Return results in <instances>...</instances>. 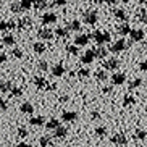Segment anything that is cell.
Instances as JSON below:
<instances>
[{
  "label": "cell",
  "mask_w": 147,
  "mask_h": 147,
  "mask_svg": "<svg viewBox=\"0 0 147 147\" xmlns=\"http://www.w3.org/2000/svg\"><path fill=\"white\" fill-rule=\"evenodd\" d=\"M92 37H94V40L97 44H100V45H104V44L110 42V34H108V32H100V31H95L94 34H92Z\"/></svg>",
  "instance_id": "6da1fadb"
},
{
  "label": "cell",
  "mask_w": 147,
  "mask_h": 147,
  "mask_svg": "<svg viewBox=\"0 0 147 147\" xmlns=\"http://www.w3.org/2000/svg\"><path fill=\"white\" fill-rule=\"evenodd\" d=\"M110 142L115 144V146H125V144L128 142V139H126V136L123 133H117L110 138Z\"/></svg>",
  "instance_id": "7a4b0ae2"
},
{
  "label": "cell",
  "mask_w": 147,
  "mask_h": 147,
  "mask_svg": "<svg viewBox=\"0 0 147 147\" xmlns=\"http://www.w3.org/2000/svg\"><path fill=\"white\" fill-rule=\"evenodd\" d=\"M61 120L65 121V123H73V121L78 120V113L73 112V110H68V112L65 110V112L61 113Z\"/></svg>",
  "instance_id": "3957f363"
},
{
  "label": "cell",
  "mask_w": 147,
  "mask_h": 147,
  "mask_svg": "<svg viewBox=\"0 0 147 147\" xmlns=\"http://www.w3.org/2000/svg\"><path fill=\"white\" fill-rule=\"evenodd\" d=\"M126 42L123 39H118L117 42L113 44L112 47H110V52H113V53H120V52H123V50H126Z\"/></svg>",
  "instance_id": "277c9868"
},
{
  "label": "cell",
  "mask_w": 147,
  "mask_h": 147,
  "mask_svg": "<svg viewBox=\"0 0 147 147\" xmlns=\"http://www.w3.org/2000/svg\"><path fill=\"white\" fill-rule=\"evenodd\" d=\"M110 79H112V82L115 86H121V84L126 81V76H125V73H113Z\"/></svg>",
  "instance_id": "5b68a950"
},
{
  "label": "cell",
  "mask_w": 147,
  "mask_h": 147,
  "mask_svg": "<svg viewBox=\"0 0 147 147\" xmlns=\"http://www.w3.org/2000/svg\"><path fill=\"white\" fill-rule=\"evenodd\" d=\"M60 120H57V118H50V120L45 123V129H49V131H55V129H58L60 128Z\"/></svg>",
  "instance_id": "8992f818"
},
{
  "label": "cell",
  "mask_w": 147,
  "mask_h": 147,
  "mask_svg": "<svg viewBox=\"0 0 147 147\" xmlns=\"http://www.w3.org/2000/svg\"><path fill=\"white\" fill-rule=\"evenodd\" d=\"M20 112H21L23 115H32V113H34V107H32V104H29V102H23V104L20 105Z\"/></svg>",
  "instance_id": "52a82bcc"
},
{
  "label": "cell",
  "mask_w": 147,
  "mask_h": 147,
  "mask_svg": "<svg viewBox=\"0 0 147 147\" xmlns=\"http://www.w3.org/2000/svg\"><path fill=\"white\" fill-rule=\"evenodd\" d=\"M120 66V61L117 58H108L104 61V69H117Z\"/></svg>",
  "instance_id": "ba28073f"
},
{
  "label": "cell",
  "mask_w": 147,
  "mask_h": 147,
  "mask_svg": "<svg viewBox=\"0 0 147 147\" xmlns=\"http://www.w3.org/2000/svg\"><path fill=\"white\" fill-rule=\"evenodd\" d=\"M131 39H133V42H139V40L144 39V31L142 29H131Z\"/></svg>",
  "instance_id": "9c48e42d"
},
{
  "label": "cell",
  "mask_w": 147,
  "mask_h": 147,
  "mask_svg": "<svg viewBox=\"0 0 147 147\" xmlns=\"http://www.w3.org/2000/svg\"><path fill=\"white\" fill-rule=\"evenodd\" d=\"M94 58H95V52L94 50H87V52L81 57V61L84 63V65H89V63H92Z\"/></svg>",
  "instance_id": "30bf717a"
},
{
  "label": "cell",
  "mask_w": 147,
  "mask_h": 147,
  "mask_svg": "<svg viewBox=\"0 0 147 147\" xmlns=\"http://www.w3.org/2000/svg\"><path fill=\"white\" fill-rule=\"evenodd\" d=\"M65 66L61 65V63H58V65H53V68H52V74L55 76V78H61L63 74H65Z\"/></svg>",
  "instance_id": "8fae6325"
},
{
  "label": "cell",
  "mask_w": 147,
  "mask_h": 147,
  "mask_svg": "<svg viewBox=\"0 0 147 147\" xmlns=\"http://www.w3.org/2000/svg\"><path fill=\"white\" fill-rule=\"evenodd\" d=\"M66 136H68V129H66L65 126H60L58 129L53 131V138L55 139H63V138H66Z\"/></svg>",
  "instance_id": "7c38bea8"
},
{
  "label": "cell",
  "mask_w": 147,
  "mask_h": 147,
  "mask_svg": "<svg viewBox=\"0 0 147 147\" xmlns=\"http://www.w3.org/2000/svg\"><path fill=\"white\" fill-rule=\"evenodd\" d=\"M136 104V97L131 94H126L125 97H123V107H133V105Z\"/></svg>",
  "instance_id": "4fadbf2b"
},
{
  "label": "cell",
  "mask_w": 147,
  "mask_h": 147,
  "mask_svg": "<svg viewBox=\"0 0 147 147\" xmlns=\"http://www.w3.org/2000/svg\"><path fill=\"white\" fill-rule=\"evenodd\" d=\"M29 125L31 126H42V125H45V118L44 117H31V120H29Z\"/></svg>",
  "instance_id": "5bb4252c"
},
{
  "label": "cell",
  "mask_w": 147,
  "mask_h": 147,
  "mask_svg": "<svg viewBox=\"0 0 147 147\" xmlns=\"http://www.w3.org/2000/svg\"><path fill=\"white\" fill-rule=\"evenodd\" d=\"M84 21H86L87 24H94V23L97 21L95 11H87V13H84Z\"/></svg>",
  "instance_id": "9a60e30c"
},
{
  "label": "cell",
  "mask_w": 147,
  "mask_h": 147,
  "mask_svg": "<svg viewBox=\"0 0 147 147\" xmlns=\"http://www.w3.org/2000/svg\"><path fill=\"white\" fill-rule=\"evenodd\" d=\"M87 42H89V37L84 36V34L76 36V39H74V44H76V45H86Z\"/></svg>",
  "instance_id": "2e32d148"
},
{
  "label": "cell",
  "mask_w": 147,
  "mask_h": 147,
  "mask_svg": "<svg viewBox=\"0 0 147 147\" xmlns=\"http://www.w3.org/2000/svg\"><path fill=\"white\" fill-rule=\"evenodd\" d=\"M11 91V82L8 81H0V94H5V92Z\"/></svg>",
  "instance_id": "e0dca14e"
},
{
  "label": "cell",
  "mask_w": 147,
  "mask_h": 147,
  "mask_svg": "<svg viewBox=\"0 0 147 147\" xmlns=\"http://www.w3.org/2000/svg\"><path fill=\"white\" fill-rule=\"evenodd\" d=\"M37 34H39V37H40V39H52L53 32H52L50 29H40L39 32H37Z\"/></svg>",
  "instance_id": "ac0fdd59"
},
{
  "label": "cell",
  "mask_w": 147,
  "mask_h": 147,
  "mask_svg": "<svg viewBox=\"0 0 147 147\" xmlns=\"http://www.w3.org/2000/svg\"><path fill=\"white\" fill-rule=\"evenodd\" d=\"M34 84L36 87H39V89H44V87H47V81H45V78H34Z\"/></svg>",
  "instance_id": "d6986e66"
},
{
  "label": "cell",
  "mask_w": 147,
  "mask_h": 147,
  "mask_svg": "<svg viewBox=\"0 0 147 147\" xmlns=\"http://www.w3.org/2000/svg\"><path fill=\"white\" fill-rule=\"evenodd\" d=\"M52 144V139L49 138V136H40V139H39V146L40 147H49Z\"/></svg>",
  "instance_id": "ffe728a7"
},
{
  "label": "cell",
  "mask_w": 147,
  "mask_h": 147,
  "mask_svg": "<svg viewBox=\"0 0 147 147\" xmlns=\"http://www.w3.org/2000/svg\"><path fill=\"white\" fill-rule=\"evenodd\" d=\"M134 138L139 139V141H146V139H147V131H144V129H136V133H134Z\"/></svg>",
  "instance_id": "44dd1931"
},
{
  "label": "cell",
  "mask_w": 147,
  "mask_h": 147,
  "mask_svg": "<svg viewBox=\"0 0 147 147\" xmlns=\"http://www.w3.org/2000/svg\"><path fill=\"white\" fill-rule=\"evenodd\" d=\"M32 49H34L36 53H44L45 52V45H44L42 42H36L34 45H32Z\"/></svg>",
  "instance_id": "7402d4cb"
},
{
  "label": "cell",
  "mask_w": 147,
  "mask_h": 147,
  "mask_svg": "<svg viewBox=\"0 0 147 147\" xmlns=\"http://www.w3.org/2000/svg\"><path fill=\"white\" fill-rule=\"evenodd\" d=\"M95 134H97L99 138H105V136H107V128H105V126H97V128H95Z\"/></svg>",
  "instance_id": "603a6c76"
},
{
  "label": "cell",
  "mask_w": 147,
  "mask_h": 147,
  "mask_svg": "<svg viewBox=\"0 0 147 147\" xmlns=\"http://www.w3.org/2000/svg\"><path fill=\"white\" fill-rule=\"evenodd\" d=\"M95 78L99 79V81H107L108 76H107V73H105V69H99V71L95 73Z\"/></svg>",
  "instance_id": "cb8c5ba5"
},
{
  "label": "cell",
  "mask_w": 147,
  "mask_h": 147,
  "mask_svg": "<svg viewBox=\"0 0 147 147\" xmlns=\"http://www.w3.org/2000/svg\"><path fill=\"white\" fill-rule=\"evenodd\" d=\"M94 52H95V57H97V58H105V57H107V50H105L104 47H99L97 50H94Z\"/></svg>",
  "instance_id": "d4e9b609"
},
{
  "label": "cell",
  "mask_w": 147,
  "mask_h": 147,
  "mask_svg": "<svg viewBox=\"0 0 147 147\" xmlns=\"http://www.w3.org/2000/svg\"><path fill=\"white\" fill-rule=\"evenodd\" d=\"M20 95H23V89L20 86H15L11 87V97H20Z\"/></svg>",
  "instance_id": "484cf974"
},
{
  "label": "cell",
  "mask_w": 147,
  "mask_h": 147,
  "mask_svg": "<svg viewBox=\"0 0 147 147\" xmlns=\"http://www.w3.org/2000/svg\"><path fill=\"white\" fill-rule=\"evenodd\" d=\"M55 15H45V16L42 18V23L44 24H49V23H55Z\"/></svg>",
  "instance_id": "4316f807"
},
{
  "label": "cell",
  "mask_w": 147,
  "mask_h": 147,
  "mask_svg": "<svg viewBox=\"0 0 147 147\" xmlns=\"http://www.w3.org/2000/svg\"><path fill=\"white\" fill-rule=\"evenodd\" d=\"M117 31L120 34H128V32H131V28L128 26V24H121L120 28H117Z\"/></svg>",
  "instance_id": "83f0119b"
},
{
  "label": "cell",
  "mask_w": 147,
  "mask_h": 147,
  "mask_svg": "<svg viewBox=\"0 0 147 147\" xmlns=\"http://www.w3.org/2000/svg\"><path fill=\"white\" fill-rule=\"evenodd\" d=\"M141 84H142V79H133V81L129 82V89H136V87H139L141 86Z\"/></svg>",
  "instance_id": "f1b7e54d"
},
{
  "label": "cell",
  "mask_w": 147,
  "mask_h": 147,
  "mask_svg": "<svg viewBox=\"0 0 147 147\" xmlns=\"http://www.w3.org/2000/svg\"><path fill=\"white\" fill-rule=\"evenodd\" d=\"M18 136H20V138H28V129L26 128H24V126H20V128H18Z\"/></svg>",
  "instance_id": "f546056e"
},
{
  "label": "cell",
  "mask_w": 147,
  "mask_h": 147,
  "mask_svg": "<svg viewBox=\"0 0 147 147\" xmlns=\"http://www.w3.org/2000/svg\"><path fill=\"white\" fill-rule=\"evenodd\" d=\"M79 28H81V23H79L78 20H74V21L69 23V29H73V31H79Z\"/></svg>",
  "instance_id": "4dcf8cb0"
},
{
  "label": "cell",
  "mask_w": 147,
  "mask_h": 147,
  "mask_svg": "<svg viewBox=\"0 0 147 147\" xmlns=\"http://www.w3.org/2000/svg\"><path fill=\"white\" fill-rule=\"evenodd\" d=\"M3 44H5V45H13V44H15V37H13V36H5V37H3Z\"/></svg>",
  "instance_id": "1f68e13d"
},
{
  "label": "cell",
  "mask_w": 147,
  "mask_h": 147,
  "mask_svg": "<svg viewBox=\"0 0 147 147\" xmlns=\"http://www.w3.org/2000/svg\"><path fill=\"white\" fill-rule=\"evenodd\" d=\"M49 63L47 61H39V63H37V69H39V71H47L49 69Z\"/></svg>",
  "instance_id": "d6a6232c"
},
{
  "label": "cell",
  "mask_w": 147,
  "mask_h": 147,
  "mask_svg": "<svg viewBox=\"0 0 147 147\" xmlns=\"http://www.w3.org/2000/svg\"><path fill=\"white\" fill-rule=\"evenodd\" d=\"M78 76H79V78H81V79L87 78V76H89V69H86V68L79 69V71H78Z\"/></svg>",
  "instance_id": "836d02e7"
},
{
  "label": "cell",
  "mask_w": 147,
  "mask_h": 147,
  "mask_svg": "<svg viewBox=\"0 0 147 147\" xmlns=\"http://www.w3.org/2000/svg\"><path fill=\"white\" fill-rule=\"evenodd\" d=\"M66 50H68L71 55H76V53H78V47H76V45H68V47H66Z\"/></svg>",
  "instance_id": "e575fe53"
},
{
  "label": "cell",
  "mask_w": 147,
  "mask_h": 147,
  "mask_svg": "<svg viewBox=\"0 0 147 147\" xmlns=\"http://www.w3.org/2000/svg\"><path fill=\"white\" fill-rule=\"evenodd\" d=\"M0 110H8V102H7V100H2L0 99Z\"/></svg>",
  "instance_id": "d590c367"
},
{
  "label": "cell",
  "mask_w": 147,
  "mask_h": 147,
  "mask_svg": "<svg viewBox=\"0 0 147 147\" xmlns=\"http://www.w3.org/2000/svg\"><path fill=\"white\" fill-rule=\"evenodd\" d=\"M115 16L121 18V20H126V15H125V11H123V10H117V11H115Z\"/></svg>",
  "instance_id": "8d00e7d4"
},
{
  "label": "cell",
  "mask_w": 147,
  "mask_h": 147,
  "mask_svg": "<svg viewBox=\"0 0 147 147\" xmlns=\"http://www.w3.org/2000/svg\"><path fill=\"white\" fill-rule=\"evenodd\" d=\"M31 3H32V0H21V7H23V10H24V8H29Z\"/></svg>",
  "instance_id": "74e56055"
},
{
  "label": "cell",
  "mask_w": 147,
  "mask_h": 147,
  "mask_svg": "<svg viewBox=\"0 0 147 147\" xmlns=\"http://www.w3.org/2000/svg\"><path fill=\"white\" fill-rule=\"evenodd\" d=\"M55 32H57V36H60V37H65V36L68 34V31H66V29H61V28H60V29H57Z\"/></svg>",
  "instance_id": "f35d334b"
},
{
  "label": "cell",
  "mask_w": 147,
  "mask_h": 147,
  "mask_svg": "<svg viewBox=\"0 0 147 147\" xmlns=\"http://www.w3.org/2000/svg\"><path fill=\"white\" fill-rule=\"evenodd\" d=\"M11 53H13V57H16V58H21V57H23V52L20 50V49H15Z\"/></svg>",
  "instance_id": "ab89813d"
},
{
  "label": "cell",
  "mask_w": 147,
  "mask_h": 147,
  "mask_svg": "<svg viewBox=\"0 0 147 147\" xmlns=\"http://www.w3.org/2000/svg\"><path fill=\"white\" fill-rule=\"evenodd\" d=\"M99 118H100V113L99 112H95V110H94V112H91V120H99Z\"/></svg>",
  "instance_id": "60d3db41"
},
{
  "label": "cell",
  "mask_w": 147,
  "mask_h": 147,
  "mask_svg": "<svg viewBox=\"0 0 147 147\" xmlns=\"http://www.w3.org/2000/svg\"><path fill=\"white\" fill-rule=\"evenodd\" d=\"M139 69L141 71H147V61H141L139 63Z\"/></svg>",
  "instance_id": "b9f144b4"
},
{
  "label": "cell",
  "mask_w": 147,
  "mask_h": 147,
  "mask_svg": "<svg viewBox=\"0 0 147 147\" xmlns=\"http://www.w3.org/2000/svg\"><path fill=\"white\" fill-rule=\"evenodd\" d=\"M36 5H37V7H39V8H44V7H45V2H44V0H39V2H36Z\"/></svg>",
  "instance_id": "7bdbcfd3"
},
{
  "label": "cell",
  "mask_w": 147,
  "mask_h": 147,
  "mask_svg": "<svg viewBox=\"0 0 147 147\" xmlns=\"http://www.w3.org/2000/svg\"><path fill=\"white\" fill-rule=\"evenodd\" d=\"M102 92H104V94H110V92H112V87H110V86H105L104 89H102Z\"/></svg>",
  "instance_id": "ee69618b"
},
{
  "label": "cell",
  "mask_w": 147,
  "mask_h": 147,
  "mask_svg": "<svg viewBox=\"0 0 147 147\" xmlns=\"http://www.w3.org/2000/svg\"><path fill=\"white\" fill-rule=\"evenodd\" d=\"M18 147H32V144H29V142H20V144H18Z\"/></svg>",
  "instance_id": "f6af8a7d"
},
{
  "label": "cell",
  "mask_w": 147,
  "mask_h": 147,
  "mask_svg": "<svg viewBox=\"0 0 147 147\" xmlns=\"http://www.w3.org/2000/svg\"><path fill=\"white\" fill-rule=\"evenodd\" d=\"M7 28H8V24H7V23H5V21H0V29L3 31V29H7Z\"/></svg>",
  "instance_id": "bcb514c9"
},
{
  "label": "cell",
  "mask_w": 147,
  "mask_h": 147,
  "mask_svg": "<svg viewBox=\"0 0 147 147\" xmlns=\"http://www.w3.org/2000/svg\"><path fill=\"white\" fill-rule=\"evenodd\" d=\"M3 61H7V55L5 53H0V63H3Z\"/></svg>",
  "instance_id": "7dc6e473"
},
{
  "label": "cell",
  "mask_w": 147,
  "mask_h": 147,
  "mask_svg": "<svg viewBox=\"0 0 147 147\" xmlns=\"http://www.w3.org/2000/svg\"><path fill=\"white\" fill-rule=\"evenodd\" d=\"M55 3H57V5H63V3H65V0H57Z\"/></svg>",
  "instance_id": "c3c4849f"
},
{
  "label": "cell",
  "mask_w": 147,
  "mask_h": 147,
  "mask_svg": "<svg viewBox=\"0 0 147 147\" xmlns=\"http://www.w3.org/2000/svg\"><path fill=\"white\" fill-rule=\"evenodd\" d=\"M142 47H144V50H147V40H146V42L142 44Z\"/></svg>",
  "instance_id": "681fc988"
},
{
  "label": "cell",
  "mask_w": 147,
  "mask_h": 147,
  "mask_svg": "<svg viewBox=\"0 0 147 147\" xmlns=\"http://www.w3.org/2000/svg\"><path fill=\"white\" fill-rule=\"evenodd\" d=\"M123 2H129V0H123Z\"/></svg>",
  "instance_id": "f907efd6"
},
{
  "label": "cell",
  "mask_w": 147,
  "mask_h": 147,
  "mask_svg": "<svg viewBox=\"0 0 147 147\" xmlns=\"http://www.w3.org/2000/svg\"><path fill=\"white\" fill-rule=\"evenodd\" d=\"M144 147H147V146H144Z\"/></svg>",
  "instance_id": "816d5d0a"
}]
</instances>
